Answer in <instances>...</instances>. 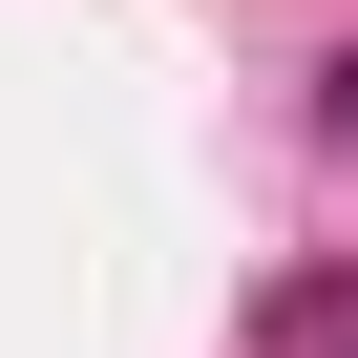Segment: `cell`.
<instances>
[{
	"label": "cell",
	"mask_w": 358,
	"mask_h": 358,
	"mask_svg": "<svg viewBox=\"0 0 358 358\" xmlns=\"http://www.w3.org/2000/svg\"><path fill=\"white\" fill-rule=\"evenodd\" d=\"M316 127H337V148H358V43H337V64H316Z\"/></svg>",
	"instance_id": "6da1fadb"
}]
</instances>
